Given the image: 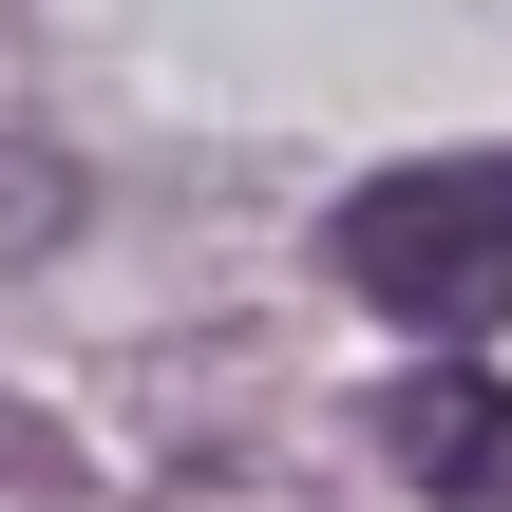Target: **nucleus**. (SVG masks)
I'll return each instance as SVG.
<instances>
[{"label": "nucleus", "instance_id": "nucleus-1", "mask_svg": "<svg viewBox=\"0 0 512 512\" xmlns=\"http://www.w3.org/2000/svg\"><path fill=\"white\" fill-rule=\"evenodd\" d=\"M323 266L399 323V342H437V361H475L512 323V152H418V171H380V190H342V228H323Z\"/></svg>", "mask_w": 512, "mask_h": 512}, {"label": "nucleus", "instance_id": "nucleus-2", "mask_svg": "<svg viewBox=\"0 0 512 512\" xmlns=\"http://www.w3.org/2000/svg\"><path fill=\"white\" fill-rule=\"evenodd\" d=\"M380 456L418 475V494H494V456H512V399L456 361V380H399V418H380Z\"/></svg>", "mask_w": 512, "mask_h": 512}]
</instances>
